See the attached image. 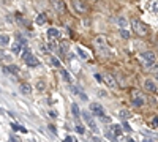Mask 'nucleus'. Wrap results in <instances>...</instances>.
<instances>
[{"instance_id":"dca6fc26","label":"nucleus","mask_w":158,"mask_h":142,"mask_svg":"<svg viewBox=\"0 0 158 142\" xmlns=\"http://www.w3.org/2000/svg\"><path fill=\"white\" fill-rule=\"evenodd\" d=\"M76 51H77V55L81 57V59H84V60H85V59H89V54L85 52V51H84L81 46H77V47H76Z\"/></svg>"},{"instance_id":"b1692460","label":"nucleus","mask_w":158,"mask_h":142,"mask_svg":"<svg viewBox=\"0 0 158 142\" xmlns=\"http://www.w3.org/2000/svg\"><path fill=\"white\" fill-rule=\"evenodd\" d=\"M71 111H73V114H74V117H76V119H79V117H81V115H79L81 112H79V108H77V104H76V103H74V104L71 106Z\"/></svg>"},{"instance_id":"9d476101","label":"nucleus","mask_w":158,"mask_h":142,"mask_svg":"<svg viewBox=\"0 0 158 142\" xmlns=\"http://www.w3.org/2000/svg\"><path fill=\"white\" fill-rule=\"evenodd\" d=\"M103 81L108 84V87H115V77L111 74V73H106L103 76Z\"/></svg>"},{"instance_id":"72a5a7b5","label":"nucleus","mask_w":158,"mask_h":142,"mask_svg":"<svg viewBox=\"0 0 158 142\" xmlns=\"http://www.w3.org/2000/svg\"><path fill=\"white\" fill-rule=\"evenodd\" d=\"M123 130H125V131H127V133H130V131H131V126H130V125H128V123H127V122H125V123H123Z\"/></svg>"},{"instance_id":"f257e3e1","label":"nucleus","mask_w":158,"mask_h":142,"mask_svg":"<svg viewBox=\"0 0 158 142\" xmlns=\"http://www.w3.org/2000/svg\"><path fill=\"white\" fill-rule=\"evenodd\" d=\"M22 60L25 62V65H27V67H30V68H35V67H38L40 65V62H38V59L30 52V51L27 49V47H25L24 51H22Z\"/></svg>"},{"instance_id":"6e6552de","label":"nucleus","mask_w":158,"mask_h":142,"mask_svg":"<svg viewBox=\"0 0 158 142\" xmlns=\"http://www.w3.org/2000/svg\"><path fill=\"white\" fill-rule=\"evenodd\" d=\"M144 90H147L149 93H156L158 92V87H156V82L153 79H146L144 81Z\"/></svg>"},{"instance_id":"5701e85b","label":"nucleus","mask_w":158,"mask_h":142,"mask_svg":"<svg viewBox=\"0 0 158 142\" xmlns=\"http://www.w3.org/2000/svg\"><path fill=\"white\" fill-rule=\"evenodd\" d=\"M150 10L153 13H158V0H150Z\"/></svg>"},{"instance_id":"423d86ee","label":"nucleus","mask_w":158,"mask_h":142,"mask_svg":"<svg viewBox=\"0 0 158 142\" xmlns=\"http://www.w3.org/2000/svg\"><path fill=\"white\" fill-rule=\"evenodd\" d=\"M131 103H133V106L141 108V106L146 104V98H144V95L139 90H133V92H131Z\"/></svg>"},{"instance_id":"f3484780","label":"nucleus","mask_w":158,"mask_h":142,"mask_svg":"<svg viewBox=\"0 0 158 142\" xmlns=\"http://www.w3.org/2000/svg\"><path fill=\"white\" fill-rule=\"evenodd\" d=\"M21 92H22L24 95H30V93H32L30 85H29V84H21Z\"/></svg>"},{"instance_id":"ea45409f","label":"nucleus","mask_w":158,"mask_h":142,"mask_svg":"<svg viewBox=\"0 0 158 142\" xmlns=\"http://www.w3.org/2000/svg\"><path fill=\"white\" fill-rule=\"evenodd\" d=\"M156 52H158V44H156Z\"/></svg>"},{"instance_id":"39448f33","label":"nucleus","mask_w":158,"mask_h":142,"mask_svg":"<svg viewBox=\"0 0 158 142\" xmlns=\"http://www.w3.org/2000/svg\"><path fill=\"white\" fill-rule=\"evenodd\" d=\"M82 115H84V120H85V123H87V126H89V130L94 131V133H98L100 128H98V125H97V122H95V119H94V115L89 114V111H84Z\"/></svg>"},{"instance_id":"e433bc0d","label":"nucleus","mask_w":158,"mask_h":142,"mask_svg":"<svg viewBox=\"0 0 158 142\" xmlns=\"http://www.w3.org/2000/svg\"><path fill=\"white\" fill-rule=\"evenodd\" d=\"M95 79H97L98 82H103V76H101V74H95Z\"/></svg>"},{"instance_id":"a211bd4d","label":"nucleus","mask_w":158,"mask_h":142,"mask_svg":"<svg viewBox=\"0 0 158 142\" xmlns=\"http://www.w3.org/2000/svg\"><path fill=\"white\" fill-rule=\"evenodd\" d=\"M51 63H52V67H54V68H60V67H62L60 60H59L56 55H51Z\"/></svg>"},{"instance_id":"4be33fe9","label":"nucleus","mask_w":158,"mask_h":142,"mask_svg":"<svg viewBox=\"0 0 158 142\" xmlns=\"http://www.w3.org/2000/svg\"><path fill=\"white\" fill-rule=\"evenodd\" d=\"M36 24H38V25L46 24V16H44V14H38V16H36Z\"/></svg>"},{"instance_id":"f8f14e48","label":"nucleus","mask_w":158,"mask_h":142,"mask_svg":"<svg viewBox=\"0 0 158 142\" xmlns=\"http://www.w3.org/2000/svg\"><path fill=\"white\" fill-rule=\"evenodd\" d=\"M111 133H112L115 137H120V136H122V126H120V125H112V126H111Z\"/></svg>"},{"instance_id":"0eeeda50","label":"nucleus","mask_w":158,"mask_h":142,"mask_svg":"<svg viewBox=\"0 0 158 142\" xmlns=\"http://www.w3.org/2000/svg\"><path fill=\"white\" fill-rule=\"evenodd\" d=\"M71 6H73V10L77 13V14H85V13L89 11L87 3L82 2V0H71Z\"/></svg>"},{"instance_id":"f03ea898","label":"nucleus","mask_w":158,"mask_h":142,"mask_svg":"<svg viewBox=\"0 0 158 142\" xmlns=\"http://www.w3.org/2000/svg\"><path fill=\"white\" fill-rule=\"evenodd\" d=\"M95 46L100 51V54L106 55V57L109 55V46H108V41H106V38H104V36H97L95 38Z\"/></svg>"},{"instance_id":"a878e982","label":"nucleus","mask_w":158,"mask_h":142,"mask_svg":"<svg viewBox=\"0 0 158 142\" xmlns=\"http://www.w3.org/2000/svg\"><path fill=\"white\" fill-rule=\"evenodd\" d=\"M11 128H13V131H27L25 128H22V126H19V125H16V123H11Z\"/></svg>"},{"instance_id":"7ed1b4c3","label":"nucleus","mask_w":158,"mask_h":142,"mask_svg":"<svg viewBox=\"0 0 158 142\" xmlns=\"http://www.w3.org/2000/svg\"><path fill=\"white\" fill-rule=\"evenodd\" d=\"M139 60L144 63L146 67H153L155 65V62H156V55L152 52V51H146V52H142L141 55H139Z\"/></svg>"},{"instance_id":"2f4dec72","label":"nucleus","mask_w":158,"mask_h":142,"mask_svg":"<svg viewBox=\"0 0 158 142\" xmlns=\"http://www.w3.org/2000/svg\"><path fill=\"white\" fill-rule=\"evenodd\" d=\"M76 131H77L79 134H84V133H85V130H84L82 125H76Z\"/></svg>"},{"instance_id":"6ab92c4d","label":"nucleus","mask_w":158,"mask_h":142,"mask_svg":"<svg viewBox=\"0 0 158 142\" xmlns=\"http://www.w3.org/2000/svg\"><path fill=\"white\" fill-rule=\"evenodd\" d=\"M10 43V36L8 35H0V46H6Z\"/></svg>"},{"instance_id":"c9c22d12","label":"nucleus","mask_w":158,"mask_h":142,"mask_svg":"<svg viewBox=\"0 0 158 142\" xmlns=\"http://www.w3.org/2000/svg\"><path fill=\"white\" fill-rule=\"evenodd\" d=\"M48 128H49V131H52L54 134H57V130H56V126H54V125H49Z\"/></svg>"},{"instance_id":"bb28decb","label":"nucleus","mask_w":158,"mask_h":142,"mask_svg":"<svg viewBox=\"0 0 158 142\" xmlns=\"http://www.w3.org/2000/svg\"><path fill=\"white\" fill-rule=\"evenodd\" d=\"M0 55H2V60H5L6 63H10V62H11V55H8V54H3V51H0Z\"/></svg>"},{"instance_id":"f704fd0d","label":"nucleus","mask_w":158,"mask_h":142,"mask_svg":"<svg viewBox=\"0 0 158 142\" xmlns=\"http://www.w3.org/2000/svg\"><path fill=\"white\" fill-rule=\"evenodd\" d=\"M152 128H158V117H155L152 120Z\"/></svg>"},{"instance_id":"9b49d317","label":"nucleus","mask_w":158,"mask_h":142,"mask_svg":"<svg viewBox=\"0 0 158 142\" xmlns=\"http://www.w3.org/2000/svg\"><path fill=\"white\" fill-rule=\"evenodd\" d=\"M52 2V6L56 8L57 13H63L65 11V3H63V0H51Z\"/></svg>"},{"instance_id":"58836bf2","label":"nucleus","mask_w":158,"mask_h":142,"mask_svg":"<svg viewBox=\"0 0 158 142\" xmlns=\"http://www.w3.org/2000/svg\"><path fill=\"white\" fill-rule=\"evenodd\" d=\"M65 140H67V142H71V140H73V137H71V136H67V139H65Z\"/></svg>"},{"instance_id":"c756f323","label":"nucleus","mask_w":158,"mask_h":142,"mask_svg":"<svg viewBox=\"0 0 158 142\" xmlns=\"http://www.w3.org/2000/svg\"><path fill=\"white\" fill-rule=\"evenodd\" d=\"M8 71H10V73H15V74H18V73H19L18 67H15V65H8Z\"/></svg>"},{"instance_id":"ddd939ff","label":"nucleus","mask_w":158,"mask_h":142,"mask_svg":"<svg viewBox=\"0 0 158 142\" xmlns=\"http://www.w3.org/2000/svg\"><path fill=\"white\" fill-rule=\"evenodd\" d=\"M59 30L57 29H54V27H51L49 30H48V36L51 38V40H56V38H59Z\"/></svg>"},{"instance_id":"2eb2a0df","label":"nucleus","mask_w":158,"mask_h":142,"mask_svg":"<svg viewBox=\"0 0 158 142\" xmlns=\"http://www.w3.org/2000/svg\"><path fill=\"white\" fill-rule=\"evenodd\" d=\"M11 52L15 55H19L21 54V43H13L11 44Z\"/></svg>"},{"instance_id":"20e7f679","label":"nucleus","mask_w":158,"mask_h":142,"mask_svg":"<svg viewBox=\"0 0 158 142\" xmlns=\"http://www.w3.org/2000/svg\"><path fill=\"white\" fill-rule=\"evenodd\" d=\"M131 27H133L135 33L139 35V36H146V35L149 33V29L146 27V24H142V22L138 21V19H133V21H131Z\"/></svg>"},{"instance_id":"412c9836","label":"nucleus","mask_w":158,"mask_h":142,"mask_svg":"<svg viewBox=\"0 0 158 142\" xmlns=\"http://www.w3.org/2000/svg\"><path fill=\"white\" fill-rule=\"evenodd\" d=\"M117 22H118V25H120V29H127V27H128V22H127L125 18H118Z\"/></svg>"},{"instance_id":"4468645a","label":"nucleus","mask_w":158,"mask_h":142,"mask_svg":"<svg viewBox=\"0 0 158 142\" xmlns=\"http://www.w3.org/2000/svg\"><path fill=\"white\" fill-rule=\"evenodd\" d=\"M60 76H62V79H63L65 82L71 84V76H70V73H68L67 70H60Z\"/></svg>"},{"instance_id":"aec40b11","label":"nucleus","mask_w":158,"mask_h":142,"mask_svg":"<svg viewBox=\"0 0 158 142\" xmlns=\"http://www.w3.org/2000/svg\"><path fill=\"white\" fill-rule=\"evenodd\" d=\"M36 90H38V92H44V90H46V82L44 81H38L36 82Z\"/></svg>"},{"instance_id":"7c9ffc66","label":"nucleus","mask_w":158,"mask_h":142,"mask_svg":"<svg viewBox=\"0 0 158 142\" xmlns=\"http://www.w3.org/2000/svg\"><path fill=\"white\" fill-rule=\"evenodd\" d=\"M152 73H153V76H155V79L158 81V65H153V67H152Z\"/></svg>"},{"instance_id":"1a4fd4ad","label":"nucleus","mask_w":158,"mask_h":142,"mask_svg":"<svg viewBox=\"0 0 158 142\" xmlns=\"http://www.w3.org/2000/svg\"><path fill=\"white\" fill-rule=\"evenodd\" d=\"M90 112L94 115H97V117H101V115L104 114V109H103V106L100 104V103H92L90 104Z\"/></svg>"},{"instance_id":"cd10ccee","label":"nucleus","mask_w":158,"mask_h":142,"mask_svg":"<svg viewBox=\"0 0 158 142\" xmlns=\"http://www.w3.org/2000/svg\"><path fill=\"white\" fill-rule=\"evenodd\" d=\"M16 36L19 38V43H21V46H27V40H25V38H24L22 35H19V33H18Z\"/></svg>"},{"instance_id":"393cba45","label":"nucleus","mask_w":158,"mask_h":142,"mask_svg":"<svg viewBox=\"0 0 158 142\" xmlns=\"http://www.w3.org/2000/svg\"><path fill=\"white\" fill-rule=\"evenodd\" d=\"M118 117L125 120V119H128V117H130V112H128V111H125V109H122L120 112H118Z\"/></svg>"},{"instance_id":"c85d7f7f","label":"nucleus","mask_w":158,"mask_h":142,"mask_svg":"<svg viewBox=\"0 0 158 142\" xmlns=\"http://www.w3.org/2000/svg\"><path fill=\"white\" fill-rule=\"evenodd\" d=\"M120 36H122V38H125V40H128V38H130V32H128V30H125V29H122V30H120Z\"/></svg>"},{"instance_id":"4c0bfd02","label":"nucleus","mask_w":158,"mask_h":142,"mask_svg":"<svg viewBox=\"0 0 158 142\" xmlns=\"http://www.w3.org/2000/svg\"><path fill=\"white\" fill-rule=\"evenodd\" d=\"M49 115H51L52 119H57V114H56L54 111H49Z\"/></svg>"},{"instance_id":"473e14b6","label":"nucleus","mask_w":158,"mask_h":142,"mask_svg":"<svg viewBox=\"0 0 158 142\" xmlns=\"http://www.w3.org/2000/svg\"><path fill=\"white\" fill-rule=\"evenodd\" d=\"M100 119H101V122H104V123H109V122H111V119H109V117H106V115H104V114L101 115Z\"/></svg>"}]
</instances>
